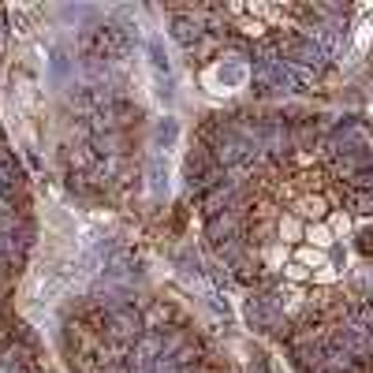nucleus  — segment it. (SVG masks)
<instances>
[{
  "label": "nucleus",
  "instance_id": "7ed1b4c3",
  "mask_svg": "<svg viewBox=\"0 0 373 373\" xmlns=\"http://www.w3.org/2000/svg\"><path fill=\"white\" fill-rule=\"evenodd\" d=\"M302 232H306V228H302L299 217H284V221H280V235H284V239H291V243H295V239H299Z\"/></svg>",
  "mask_w": 373,
  "mask_h": 373
},
{
  "label": "nucleus",
  "instance_id": "20e7f679",
  "mask_svg": "<svg viewBox=\"0 0 373 373\" xmlns=\"http://www.w3.org/2000/svg\"><path fill=\"white\" fill-rule=\"evenodd\" d=\"M295 213H302V217H321V213H325V202H321V198H302Z\"/></svg>",
  "mask_w": 373,
  "mask_h": 373
},
{
  "label": "nucleus",
  "instance_id": "f03ea898",
  "mask_svg": "<svg viewBox=\"0 0 373 373\" xmlns=\"http://www.w3.org/2000/svg\"><path fill=\"white\" fill-rule=\"evenodd\" d=\"M175 135H180V124H175V119L172 116H164V119H157V124H153V146H164V149H168L172 146V142H175Z\"/></svg>",
  "mask_w": 373,
  "mask_h": 373
},
{
  "label": "nucleus",
  "instance_id": "423d86ee",
  "mask_svg": "<svg viewBox=\"0 0 373 373\" xmlns=\"http://www.w3.org/2000/svg\"><path fill=\"white\" fill-rule=\"evenodd\" d=\"M310 272H306V265L302 261H295V265H288V280H306Z\"/></svg>",
  "mask_w": 373,
  "mask_h": 373
},
{
  "label": "nucleus",
  "instance_id": "39448f33",
  "mask_svg": "<svg viewBox=\"0 0 373 373\" xmlns=\"http://www.w3.org/2000/svg\"><path fill=\"white\" fill-rule=\"evenodd\" d=\"M306 239H310V243H317V247H328V243H332V239H328V228H321V224L306 228Z\"/></svg>",
  "mask_w": 373,
  "mask_h": 373
},
{
  "label": "nucleus",
  "instance_id": "f257e3e1",
  "mask_svg": "<svg viewBox=\"0 0 373 373\" xmlns=\"http://www.w3.org/2000/svg\"><path fill=\"white\" fill-rule=\"evenodd\" d=\"M146 175H149V191H153V194H157V198H161V194L168 191V161H164L161 153H149Z\"/></svg>",
  "mask_w": 373,
  "mask_h": 373
}]
</instances>
